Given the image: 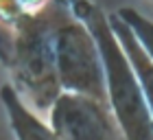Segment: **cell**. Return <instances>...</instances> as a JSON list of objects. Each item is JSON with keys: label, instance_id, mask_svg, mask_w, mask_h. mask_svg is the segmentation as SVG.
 <instances>
[{"label": "cell", "instance_id": "8992f818", "mask_svg": "<svg viewBox=\"0 0 153 140\" xmlns=\"http://www.w3.org/2000/svg\"><path fill=\"white\" fill-rule=\"evenodd\" d=\"M109 22H112V29L116 33L118 42H120L123 51L127 53V59L131 61V68H134L138 81H140L144 101H147V107H149V114H151V121H153V61L144 53V48L138 44V39L131 33V29L116 13H109Z\"/></svg>", "mask_w": 153, "mask_h": 140}, {"label": "cell", "instance_id": "5b68a950", "mask_svg": "<svg viewBox=\"0 0 153 140\" xmlns=\"http://www.w3.org/2000/svg\"><path fill=\"white\" fill-rule=\"evenodd\" d=\"M0 101L4 105L7 121L11 125V131L16 140H59L53 131L51 123H44L37 112H33L26 105L20 94L13 90L9 83L0 88Z\"/></svg>", "mask_w": 153, "mask_h": 140}, {"label": "cell", "instance_id": "6da1fadb", "mask_svg": "<svg viewBox=\"0 0 153 140\" xmlns=\"http://www.w3.org/2000/svg\"><path fill=\"white\" fill-rule=\"evenodd\" d=\"M0 64L9 72V86L33 112H51L61 96L53 2H0Z\"/></svg>", "mask_w": 153, "mask_h": 140}, {"label": "cell", "instance_id": "277c9868", "mask_svg": "<svg viewBox=\"0 0 153 140\" xmlns=\"http://www.w3.org/2000/svg\"><path fill=\"white\" fill-rule=\"evenodd\" d=\"M48 123L59 140H125L105 103L61 94L48 112Z\"/></svg>", "mask_w": 153, "mask_h": 140}, {"label": "cell", "instance_id": "52a82bcc", "mask_svg": "<svg viewBox=\"0 0 153 140\" xmlns=\"http://www.w3.org/2000/svg\"><path fill=\"white\" fill-rule=\"evenodd\" d=\"M114 13L131 29V33H134L136 39H138V44L144 48V53H147L149 59L153 61V18L144 16L136 7H118Z\"/></svg>", "mask_w": 153, "mask_h": 140}, {"label": "cell", "instance_id": "3957f363", "mask_svg": "<svg viewBox=\"0 0 153 140\" xmlns=\"http://www.w3.org/2000/svg\"><path fill=\"white\" fill-rule=\"evenodd\" d=\"M55 64L61 94H74L107 105L105 66L92 31L70 2H53Z\"/></svg>", "mask_w": 153, "mask_h": 140}, {"label": "cell", "instance_id": "7a4b0ae2", "mask_svg": "<svg viewBox=\"0 0 153 140\" xmlns=\"http://www.w3.org/2000/svg\"><path fill=\"white\" fill-rule=\"evenodd\" d=\"M72 11L92 31L105 66L107 107L118 123L125 140H153V121L144 101L140 81L123 51L109 22V13L101 4L70 2Z\"/></svg>", "mask_w": 153, "mask_h": 140}]
</instances>
